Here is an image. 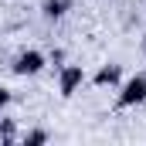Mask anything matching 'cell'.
Listing matches in <instances>:
<instances>
[{
    "mask_svg": "<svg viewBox=\"0 0 146 146\" xmlns=\"http://www.w3.org/2000/svg\"><path fill=\"white\" fill-rule=\"evenodd\" d=\"M139 102H146V75L129 78V82L122 85L119 99H115V106H119V109H129V106H139Z\"/></svg>",
    "mask_w": 146,
    "mask_h": 146,
    "instance_id": "cell-1",
    "label": "cell"
},
{
    "mask_svg": "<svg viewBox=\"0 0 146 146\" xmlns=\"http://www.w3.org/2000/svg\"><path fill=\"white\" fill-rule=\"evenodd\" d=\"M82 82H85V68H82V65H61V75H58V92H61V99H72Z\"/></svg>",
    "mask_w": 146,
    "mask_h": 146,
    "instance_id": "cell-2",
    "label": "cell"
},
{
    "mask_svg": "<svg viewBox=\"0 0 146 146\" xmlns=\"http://www.w3.org/2000/svg\"><path fill=\"white\" fill-rule=\"evenodd\" d=\"M14 75H37L41 68H44V54L41 51H34V48H27V51H21L17 58H14Z\"/></svg>",
    "mask_w": 146,
    "mask_h": 146,
    "instance_id": "cell-3",
    "label": "cell"
},
{
    "mask_svg": "<svg viewBox=\"0 0 146 146\" xmlns=\"http://www.w3.org/2000/svg\"><path fill=\"white\" fill-rule=\"evenodd\" d=\"M119 78H122V72H119V65H102V68H99V72H95V78H92V82H95V85H99V88H106V85H119Z\"/></svg>",
    "mask_w": 146,
    "mask_h": 146,
    "instance_id": "cell-4",
    "label": "cell"
},
{
    "mask_svg": "<svg viewBox=\"0 0 146 146\" xmlns=\"http://www.w3.org/2000/svg\"><path fill=\"white\" fill-rule=\"evenodd\" d=\"M68 7H72V0H44V7H41V10H44V17H48V21H58Z\"/></svg>",
    "mask_w": 146,
    "mask_h": 146,
    "instance_id": "cell-5",
    "label": "cell"
},
{
    "mask_svg": "<svg viewBox=\"0 0 146 146\" xmlns=\"http://www.w3.org/2000/svg\"><path fill=\"white\" fill-rule=\"evenodd\" d=\"M24 143L27 146H41V143H48V133H44V129H34V133L24 136Z\"/></svg>",
    "mask_w": 146,
    "mask_h": 146,
    "instance_id": "cell-6",
    "label": "cell"
},
{
    "mask_svg": "<svg viewBox=\"0 0 146 146\" xmlns=\"http://www.w3.org/2000/svg\"><path fill=\"white\" fill-rule=\"evenodd\" d=\"M0 136H3V139H10V136H14V122H10V119H3V122H0Z\"/></svg>",
    "mask_w": 146,
    "mask_h": 146,
    "instance_id": "cell-7",
    "label": "cell"
},
{
    "mask_svg": "<svg viewBox=\"0 0 146 146\" xmlns=\"http://www.w3.org/2000/svg\"><path fill=\"white\" fill-rule=\"evenodd\" d=\"M7 106H10V88H3V85H0V112L7 109Z\"/></svg>",
    "mask_w": 146,
    "mask_h": 146,
    "instance_id": "cell-8",
    "label": "cell"
},
{
    "mask_svg": "<svg viewBox=\"0 0 146 146\" xmlns=\"http://www.w3.org/2000/svg\"><path fill=\"white\" fill-rule=\"evenodd\" d=\"M143 51H146V37H143Z\"/></svg>",
    "mask_w": 146,
    "mask_h": 146,
    "instance_id": "cell-9",
    "label": "cell"
}]
</instances>
